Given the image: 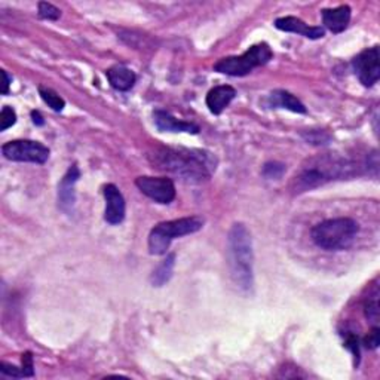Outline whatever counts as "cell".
<instances>
[{"mask_svg": "<svg viewBox=\"0 0 380 380\" xmlns=\"http://www.w3.org/2000/svg\"><path fill=\"white\" fill-rule=\"evenodd\" d=\"M322 21L333 33H342L351 21V8L342 5L334 9H322Z\"/></svg>", "mask_w": 380, "mask_h": 380, "instance_id": "cell-15", "label": "cell"}, {"mask_svg": "<svg viewBox=\"0 0 380 380\" xmlns=\"http://www.w3.org/2000/svg\"><path fill=\"white\" fill-rule=\"evenodd\" d=\"M380 330L377 329V327H374V329L368 333V336L364 337L363 340V345L367 347V349H377L379 345H380Z\"/></svg>", "mask_w": 380, "mask_h": 380, "instance_id": "cell-27", "label": "cell"}, {"mask_svg": "<svg viewBox=\"0 0 380 380\" xmlns=\"http://www.w3.org/2000/svg\"><path fill=\"white\" fill-rule=\"evenodd\" d=\"M104 198H105V211L104 220L109 225H119L125 218V198L121 193V190L114 184H107L104 187Z\"/></svg>", "mask_w": 380, "mask_h": 380, "instance_id": "cell-10", "label": "cell"}, {"mask_svg": "<svg viewBox=\"0 0 380 380\" xmlns=\"http://www.w3.org/2000/svg\"><path fill=\"white\" fill-rule=\"evenodd\" d=\"M352 66L355 70V75L360 79L364 87H373L377 83L380 78V55H379V46H373L364 49L361 54H358Z\"/></svg>", "mask_w": 380, "mask_h": 380, "instance_id": "cell-9", "label": "cell"}, {"mask_svg": "<svg viewBox=\"0 0 380 380\" xmlns=\"http://www.w3.org/2000/svg\"><path fill=\"white\" fill-rule=\"evenodd\" d=\"M152 162L162 171L171 173L187 183H202L217 170L213 153L186 147H161L152 155Z\"/></svg>", "mask_w": 380, "mask_h": 380, "instance_id": "cell-1", "label": "cell"}, {"mask_svg": "<svg viewBox=\"0 0 380 380\" xmlns=\"http://www.w3.org/2000/svg\"><path fill=\"white\" fill-rule=\"evenodd\" d=\"M21 372H23V377H31L35 374L33 356H31V352L23 354V358H21Z\"/></svg>", "mask_w": 380, "mask_h": 380, "instance_id": "cell-26", "label": "cell"}, {"mask_svg": "<svg viewBox=\"0 0 380 380\" xmlns=\"http://www.w3.org/2000/svg\"><path fill=\"white\" fill-rule=\"evenodd\" d=\"M354 164L339 155H320L306 161L300 171L294 175L291 189L295 193L308 192V190L320 187L336 178L354 175Z\"/></svg>", "mask_w": 380, "mask_h": 380, "instance_id": "cell-2", "label": "cell"}, {"mask_svg": "<svg viewBox=\"0 0 380 380\" xmlns=\"http://www.w3.org/2000/svg\"><path fill=\"white\" fill-rule=\"evenodd\" d=\"M345 347H347L349 349L354 356H355V363L358 364V361H360V339H358V336L352 334V333H347L346 334V340H345Z\"/></svg>", "mask_w": 380, "mask_h": 380, "instance_id": "cell-24", "label": "cell"}, {"mask_svg": "<svg viewBox=\"0 0 380 380\" xmlns=\"http://www.w3.org/2000/svg\"><path fill=\"white\" fill-rule=\"evenodd\" d=\"M17 122V113L12 107H9V105H5L2 109V113H0V131H6L10 126L15 125Z\"/></svg>", "mask_w": 380, "mask_h": 380, "instance_id": "cell-22", "label": "cell"}, {"mask_svg": "<svg viewBox=\"0 0 380 380\" xmlns=\"http://www.w3.org/2000/svg\"><path fill=\"white\" fill-rule=\"evenodd\" d=\"M2 153L9 161L45 164L49 159V149L39 141L14 140L2 146Z\"/></svg>", "mask_w": 380, "mask_h": 380, "instance_id": "cell-7", "label": "cell"}, {"mask_svg": "<svg viewBox=\"0 0 380 380\" xmlns=\"http://www.w3.org/2000/svg\"><path fill=\"white\" fill-rule=\"evenodd\" d=\"M204 226V220L193 217H183L171 221H162L156 225L149 235V252L153 256H162L171 245V241L180 236H186L200 230Z\"/></svg>", "mask_w": 380, "mask_h": 380, "instance_id": "cell-5", "label": "cell"}, {"mask_svg": "<svg viewBox=\"0 0 380 380\" xmlns=\"http://www.w3.org/2000/svg\"><path fill=\"white\" fill-rule=\"evenodd\" d=\"M365 316L373 324H376L379 321V290H377V287L373 288V293L368 295V299L365 302Z\"/></svg>", "mask_w": 380, "mask_h": 380, "instance_id": "cell-20", "label": "cell"}, {"mask_svg": "<svg viewBox=\"0 0 380 380\" xmlns=\"http://www.w3.org/2000/svg\"><path fill=\"white\" fill-rule=\"evenodd\" d=\"M358 230H360V226L355 220L340 217L325 220L315 225L311 236L316 247L325 251H342L354 244Z\"/></svg>", "mask_w": 380, "mask_h": 380, "instance_id": "cell-4", "label": "cell"}, {"mask_svg": "<svg viewBox=\"0 0 380 380\" xmlns=\"http://www.w3.org/2000/svg\"><path fill=\"white\" fill-rule=\"evenodd\" d=\"M37 12L42 19H48V21H57L61 17V10L48 2H40Z\"/></svg>", "mask_w": 380, "mask_h": 380, "instance_id": "cell-21", "label": "cell"}, {"mask_svg": "<svg viewBox=\"0 0 380 380\" xmlns=\"http://www.w3.org/2000/svg\"><path fill=\"white\" fill-rule=\"evenodd\" d=\"M153 121L156 128L162 132H187V134H198L199 126L190 122L178 121L171 113L165 110H156L153 113Z\"/></svg>", "mask_w": 380, "mask_h": 380, "instance_id": "cell-13", "label": "cell"}, {"mask_svg": "<svg viewBox=\"0 0 380 380\" xmlns=\"http://www.w3.org/2000/svg\"><path fill=\"white\" fill-rule=\"evenodd\" d=\"M80 177V171L76 165L69 168L66 175L62 177V180L58 186V205L64 211V213L70 214L76 204V192L75 186Z\"/></svg>", "mask_w": 380, "mask_h": 380, "instance_id": "cell-11", "label": "cell"}, {"mask_svg": "<svg viewBox=\"0 0 380 380\" xmlns=\"http://www.w3.org/2000/svg\"><path fill=\"white\" fill-rule=\"evenodd\" d=\"M135 184L143 195L157 204H170L175 199V186L171 178L143 175L137 178Z\"/></svg>", "mask_w": 380, "mask_h": 380, "instance_id": "cell-8", "label": "cell"}, {"mask_svg": "<svg viewBox=\"0 0 380 380\" xmlns=\"http://www.w3.org/2000/svg\"><path fill=\"white\" fill-rule=\"evenodd\" d=\"M105 76H107L110 85L118 91H130L137 80L135 73L131 69L121 64L110 67L105 71Z\"/></svg>", "mask_w": 380, "mask_h": 380, "instance_id": "cell-16", "label": "cell"}, {"mask_svg": "<svg viewBox=\"0 0 380 380\" xmlns=\"http://www.w3.org/2000/svg\"><path fill=\"white\" fill-rule=\"evenodd\" d=\"M39 95L54 112H61L62 109H64L66 101L62 100L54 89L39 87Z\"/></svg>", "mask_w": 380, "mask_h": 380, "instance_id": "cell-19", "label": "cell"}, {"mask_svg": "<svg viewBox=\"0 0 380 380\" xmlns=\"http://www.w3.org/2000/svg\"><path fill=\"white\" fill-rule=\"evenodd\" d=\"M227 265L230 278L242 291H250L254 284V252L251 234L245 225L235 223L227 235Z\"/></svg>", "mask_w": 380, "mask_h": 380, "instance_id": "cell-3", "label": "cell"}, {"mask_svg": "<svg viewBox=\"0 0 380 380\" xmlns=\"http://www.w3.org/2000/svg\"><path fill=\"white\" fill-rule=\"evenodd\" d=\"M285 170H287V168L281 162H268L263 166V175L266 178H275L277 180V178H281L284 175Z\"/></svg>", "mask_w": 380, "mask_h": 380, "instance_id": "cell-23", "label": "cell"}, {"mask_svg": "<svg viewBox=\"0 0 380 380\" xmlns=\"http://www.w3.org/2000/svg\"><path fill=\"white\" fill-rule=\"evenodd\" d=\"M306 141H309L312 144H327L330 141V135L325 134L324 131H309L303 134Z\"/></svg>", "mask_w": 380, "mask_h": 380, "instance_id": "cell-25", "label": "cell"}, {"mask_svg": "<svg viewBox=\"0 0 380 380\" xmlns=\"http://www.w3.org/2000/svg\"><path fill=\"white\" fill-rule=\"evenodd\" d=\"M273 52L268 44H257L247 49L239 57H226L218 60L214 64V70L227 76H247L256 67L265 66L272 60Z\"/></svg>", "mask_w": 380, "mask_h": 380, "instance_id": "cell-6", "label": "cell"}, {"mask_svg": "<svg viewBox=\"0 0 380 380\" xmlns=\"http://www.w3.org/2000/svg\"><path fill=\"white\" fill-rule=\"evenodd\" d=\"M2 78H3V88H2V94L6 95L9 92V85H10V78L5 70H2Z\"/></svg>", "mask_w": 380, "mask_h": 380, "instance_id": "cell-29", "label": "cell"}, {"mask_svg": "<svg viewBox=\"0 0 380 380\" xmlns=\"http://www.w3.org/2000/svg\"><path fill=\"white\" fill-rule=\"evenodd\" d=\"M236 97V89L230 85H220L211 89L207 95V105L213 114L223 113L227 105Z\"/></svg>", "mask_w": 380, "mask_h": 380, "instance_id": "cell-14", "label": "cell"}, {"mask_svg": "<svg viewBox=\"0 0 380 380\" xmlns=\"http://www.w3.org/2000/svg\"><path fill=\"white\" fill-rule=\"evenodd\" d=\"M174 266H175V254L171 252V254H168L166 259L161 261V265L153 270L150 277V282L153 287H162V285H165L168 281H170L173 277Z\"/></svg>", "mask_w": 380, "mask_h": 380, "instance_id": "cell-18", "label": "cell"}, {"mask_svg": "<svg viewBox=\"0 0 380 380\" xmlns=\"http://www.w3.org/2000/svg\"><path fill=\"white\" fill-rule=\"evenodd\" d=\"M275 27L282 31H288V33H297L311 40L322 39L325 36V30L322 27L309 26L304 21L295 17H282L275 21Z\"/></svg>", "mask_w": 380, "mask_h": 380, "instance_id": "cell-12", "label": "cell"}, {"mask_svg": "<svg viewBox=\"0 0 380 380\" xmlns=\"http://www.w3.org/2000/svg\"><path fill=\"white\" fill-rule=\"evenodd\" d=\"M0 372H2L5 376H9V377H23V372H21V368L15 367V365H10L8 363H2L0 364Z\"/></svg>", "mask_w": 380, "mask_h": 380, "instance_id": "cell-28", "label": "cell"}, {"mask_svg": "<svg viewBox=\"0 0 380 380\" xmlns=\"http://www.w3.org/2000/svg\"><path fill=\"white\" fill-rule=\"evenodd\" d=\"M269 105L270 107H281L302 114L308 112V109L304 107V104L299 98H295L291 92L284 89H277L269 95Z\"/></svg>", "mask_w": 380, "mask_h": 380, "instance_id": "cell-17", "label": "cell"}, {"mask_svg": "<svg viewBox=\"0 0 380 380\" xmlns=\"http://www.w3.org/2000/svg\"><path fill=\"white\" fill-rule=\"evenodd\" d=\"M31 119H33V122H35L36 125H39V126L45 123L44 118H42L40 112H37V110H33V112H31Z\"/></svg>", "mask_w": 380, "mask_h": 380, "instance_id": "cell-30", "label": "cell"}]
</instances>
